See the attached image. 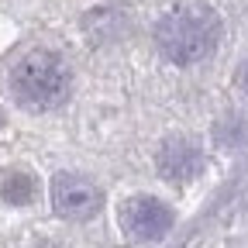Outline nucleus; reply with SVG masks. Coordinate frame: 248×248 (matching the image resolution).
<instances>
[{
  "label": "nucleus",
  "mask_w": 248,
  "mask_h": 248,
  "mask_svg": "<svg viewBox=\"0 0 248 248\" xmlns=\"http://www.w3.org/2000/svg\"><path fill=\"white\" fill-rule=\"evenodd\" d=\"M217 42H221V17L200 0L176 4L155 24V45L176 66H200L214 55Z\"/></svg>",
  "instance_id": "f257e3e1"
},
{
  "label": "nucleus",
  "mask_w": 248,
  "mask_h": 248,
  "mask_svg": "<svg viewBox=\"0 0 248 248\" xmlns=\"http://www.w3.org/2000/svg\"><path fill=\"white\" fill-rule=\"evenodd\" d=\"M7 90H11V100L31 114H42V110H55L69 100V90H73V73H69V62L62 59L59 52L48 48H35L21 55L11 73H7Z\"/></svg>",
  "instance_id": "f03ea898"
},
{
  "label": "nucleus",
  "mask_w": 248,
  "mask_h": 248,
  "mask_svg": "<svg viewBox=\"0 0 248 248\" xmlns=\"http://www.w3.org/2000/svg\"><path fill=\"white\" fill-rule=\"evenodd\" d=\"M104 203V193L97 183H90L86 176H76V172H59L52 179V207L59 217L66 221H90L97 217Z\"/></svg>",
  "instance_id": "7ed1b4c3"
},
{
  "label": "nucleus",
  "mask_w": 248,
  "mask_h": 248,
  "mask_svg": "<svg viewBox=\"0 0 248 248\" xmlns=\"http://www.w3.org/2000/svg\"><path fill=\"white\" fill-rule=\"evenodd\" d=\"M172 210L155 197H131L121 210V228L131 241H162L172 231Z\"/></svg>",
  "instance_id": "20e7f679"
},
{
  "label": "nucleus",
  "mask_w": 248,
  "mask_h": 248,
  "mask_svg": "<svg viewBox=\"0 0 248 248\" xmlns=\"http://www.w3.org/2000/svg\"><path fill=\"white\" fill-rule=\"evenodd\" d=\"M155 166H159L162 179L169 183H190L200 176L203 169V152L186 141V138H169L162 148H159V159H155Z\"/></svg>",
  "instance_id": "39448f33"
},
{
  "label": "nucleus",
  "mask_w": 248,
  "mask_h": 248,
  "mask_svg": "<svg viewBox=\"0 0 248 248\" xmlns=\"http://www.w3.org/2000/svg\"><path fill=\"white\" fill-rule=\"evenodd\" d=\"M0 197L11 207H28L35 200V179L28 172H7V179L0 183Z\"/></svg>",
  "instance_id": "423d86ee"
},
{
  "label": "nucleus",
  "mask_w": 248,
  "mask_h": 248,
  "mask_svg": "<svg viewBox=\"0 0 248 248\" xmlns=\"http://www.w3.org/2000/svg\"><path fill=\"white\" fill-rule=\"evenodd\" d=\"M35 248H59V245H52V241H42V245H35Z\"/></svg>",
  "instance_id": "0eeeda50"
},
{
  "label": "nucleus",
  "mask_w": 248,
  "mask_h": 248,
  "mask_svg": "<svg viewBox=\"0 0 248 248\" xmlns=\"http://www.w3.org/2000/svg\"><path fill=\"white\" fill-rule=\"evenodd\" d=\"M241 83H245V90H248V66H245V73H241Z\"/></svg>",
  "instance_id": "6e6552de"
},
{
  "label": "nucleus",
  "mask_w": 248,
  "mask_h": 248,
  "mask_svg": "<svg viewBox=\"0 0 248 248\" xmlns=\"http://www.w3.org/2000/svg\"><path fill=\"white\" fill-rule=\"evenodd\" d=\"M0 128H4V110H0Z\"/></svg>",
  "instance_id": "1a4fd4ad"
}]
</instances>
